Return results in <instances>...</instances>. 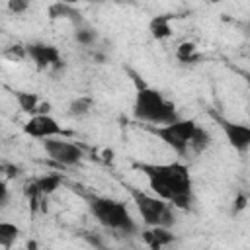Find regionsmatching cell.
<instances>
[{"label": "cell", "mask_w": 250, "mask_h": 250, "mask_svg": "<svg viewBox=\"0 0 250 250\" xmlns=\"http://www.w3.org/2000/svg\"><path fill=\"white\" fill-rule=\"evenodd\" d=\"M195 119H176L164 125H145L148 133L158 137L166 146H170L178 156H188L189 154V141L197 129Z\"/></svg>", "instance_id": "cell-5"}, {"label": "cell", "mask_w": 250, "mask_h": 250, "mask_svg": "<svg viewBox=\"0 0 250 250\" xmlns=\"http://www.w3.org/2000/svg\"><path fill=\"white\" fill-rule=\"evenodd\" d=\"M74 39H76V43H80V45H84V47H90V45H94V41L98 39V33H96V29H92V27L78 25L76 31H74Z\"/></svg>", "instance_id": "cell-19"}, {"label": "cell", "mask_w": 250, "mask_h": 250, "mask_svg": "<svg viewBox=\"0 0 250 250\" xmlns=\"http://www.w3.org/2000/svg\"><path fill=\"white\" fill-rule=\"evenodd\" d=\"M246 203H248V199H246V195L244 193H238L236 195V199H234V213H238V211H242L244 207H246Z\"/></svg>", "instance_id": "cell-22"}, {"label": "cell", "mask_w": 250, "mask_h": 250, "mask_svg": "<svg viewBox=\"0 0 250 250\" xmlns=\"http://www.w3.org/2000/svg\"><path fill=\"white\" fill-rule=\"evenodd\" d=\"M43 150L59 166H74L84 156V152H82V148L78 145L68 143V141H62V139H57V137L43 139Z\"/></svg>", "instance_id": "cell-6"}, {"label": "cell", "mask_w": 250, "mask_h": 250, "mask_svg": "<svg viewBox=\"0 0 250 250\" xmlns=\"http://www.w3.org/2000/svg\"><path fill=\"white\" fill-rule=\"evenodd\" d=\"M23 133L33 139H49V137H64L68 131H64L55 117L49 113H35L23 123Z\"/></svg>", "instance_id": "cell-7"}, {"label": "cell", "mask_w": 250, "mask_h": 250, "mask_svg": "<svg viewBox=\"0 0 250 250\" xmlns=\"http://www.w3.org/2000/svg\"><path fill=\"white\" fill-rule=\"evenodd\" d=\"M27 47V57L35 62V66L39 70H47V68H61L62 61H61V53L55 45L51 43H29Z\"/></svg>", "instance_id": "cell-9"}, {"label": "cell", "mask_w": 250, "mask_h": 250, "mask_svg": "<svg viewBox=\"0 0 250 250\" xmlns=\"http://www.w3.org/2000/svg\"><path fill=\"white\" fill-rule=\"evenodd\" d=\"M211 143V135L207 129H203L201 125H197L191 141H189V154H201Z\"/></svg>", "instance_id": "cell-14"}, {"label": "cell", "mask_w": 250, "mask_h": 250, "mask_svg": "<svg viewBox=\"0 0 250 250\" xmlns=\"http://www.w3.org/2000/svg\"><path fill=\"white\" fill-rule=\"evenodd\" d=\"M92 107H94V100L90 96H80V98H76V100L70 102L68 115H72V117H84V115H88L92 111Z\"/></svg>", "instance_id": "cell-15"}, {"label": "cell", "mask_w": 250, "mask_h": 250, "mask_svg": "<svg viewBox=\"0 0 250 250\" xmlns=\"http://www.w3.org/2000/svg\"><path fill=\"white\" fill-rule=\"evenodd\" d=\"M248 31H250V21H248Z\"/></svg>", "instance_id": "cell-27"}, {"label": "cell", "mask_w": 250, "mask_h": 250, "mask_svg": "<svg viewBox=\"0 0 250 250\" xmlns=\"http://www.w3.org/2000/svg\"><path fill=\"white\" fill-rule=\"evenodd\" d=\"M125 189L129 191V195L133 197L139 213H141V219L146 227H154V225H160V227H170L176 223V215H174V205L168 203L166 199L162 197H154V195H148L145 191H141L139 188H133L129 184H125Z\"/></svg>", "instance_id": "cell-4"}, {"label": "cell", "mask_w": 250, "mask_h": 250, "mask_svg": "<svg viewBox=\"0 0 250 250\" xmlns=\"http://www.w3.org/2000/svg\"><path fill=\"white\" fill-rule=\"evenodd\" d=\"M35 182H37L39 191H41L43 195H49V193H53V191L62 184V176H61V174H47V176L37 178Z\"/></svg>", "instance_id": "cell-17"}, {"label": "cell", "mask_w": 250, "mask_h": 250, "mask_svg": "<svg viewBox=\"0 0 250 250\" xmlns=\"http://www.w3.org/2000/svg\"><path fill=\"white\" fill-rule=\"evenodd\" d=\"M29 4H31V0H8V10L12 14H23V12H27Z\"/></svg>", "instance_id": "cell-21"}, {"label": "cell", "mask_w": 250, "mask_h": 250, "mask_svg": "<svg viewBox=\"0 0 250 250\" xmlns=\"http://www.w3.org/2000/svg\"><path fill=\"white\" fill-rule=\"evenodd\" d=\"M4 57L10 59V61H23L27 57V47L23 45H14L12 49H6L4 51Z\"/></svg>", "instance_id": "cell-20"}, {"label": "cell", "mask_w": 250, "mask_h": 250, "mask_svg": "<svg viewBox=\"0 0 250 250\" xmlns=\"http://www.w3.org/2000/svg\"><path fill=\"white\" fill-rule=\"evenodd\" d=\"M0 193H2V195H0V205L6 207V205H8V195H10V193H8V186H6V182H2V186H0Z\"/></svg>", "instance_id": "cell-24"}, {"label": "cell", "mask_w": 250, "mask_h": 250, "mask_svg": "<svg viewBox=\"0 0 250 250\" xmlns=\"http://www.w3.org/2000/svg\"><path fill=\"white\" fill-rule=\"evenodd\" d=\"M205 2H211V4H215V2H221V0H205Z\"/></svg>", "instance_id": "cell-25"}, {"label": "cell", "mask_w": 250, "mask_h": 250, "mask_svg": "<svg viewBox=\"0 0 250 250\" xmlns=\"http://www.w3.org/2000/svg\"><path fill=\"white\" fill-rule=\"evenodd\" d=\"M133 168L141 170L146 180L148 188L168 203H172L176 209L188 211L193 203V182L191 174L186 164L182 162H166V164H154V162H133Z\"/></svg>", "instance_id": "cell-1"}, {"label": "cell", "mask_w": 250, "mask_h": 250, "mask_svg": "<svg viewBox=\"0 0 250 250\" xmlns=\"http://www.w3.org/2000/svg\"><path fill=\"white\" fill-rule=\"evenodd\" d=\"M86 199H88L90 213L104 229L119 234H133L137 230V225L123 201L104 197V195H88Z\"/></svg>", "instance_id": "cell-3"}, {"label": "cell", "mask_w": 250, "mask_h": 250, "mask_svg": "<svg viewBox=\"0 0 250 250\" xmlns=\"http://www.w3.org/2000/svg\"><path fill=\"white\" fill-rule=\"evenodd\" d=\"M2 172H4V176H6V178H14V176H18V174H20V168L10 166V164H2Z\"/></svg>", "instance_id": "cell-23"}, {"label": "cell", "mask_w": 250, "mask_h": 250, "mask_svg": "<svg viewBox=\"0 0 250 250\" xmlns=\"http://www.w3.org/2000/svg\"><path fill=\"white\" fill-rule=\"evenodd\" d=\"M176 59L180 61V62H197V61H201V55L197 53V47H195V43H191V41H186V43H182L180 47H178V51H176Z\"/></svg>", "instance_id": "cell-16"}, {"label": "cell", "mask_w": 250, "mask_h": 250, "mask_svg": "<svg viewBox=\"0 0 250 250\" xmlns=\"http://www.w3.org/2000/svg\"><path fill=\"white\" fill-rule=\"evenodd\" d=\"M14 98H16V102H18V105H20L21 111H25V113H29V115H35V113L39 111L41 102H39V96H37V94L16 90V92H14Z\"/></svg>", "instance_id": "cell-12"}, {"label": "cell", "mask_w": 250, "mask_h": 250, "mask_svg": "<svg viewBox=\"0 0 250 250\" xmlns=\"http://www.w3.org/2000/svg\"><path fill=\"white\" fill-rule=\"evenodd\" d=\"M133 80L137 86L135 104H133V117L137 121L148 123V125H164V123L178 119L176 105L170 100H166L158 90L141 82L137 74H133Z\"/></svg>", "instance_id": "cell-2"}, {"label": "cell", "mask_w": 250, "mask_h": 250, "mask_svg": "<svg viewBox=\"0 0 250 250\" xmlns=\"http://www.w3.org/2000/svg\"><path fill=\"white\" fill-rule=\"evenodd\" d=\"M246 80H248V86H250V74H248V76H246Z\"/></svg>", "instance_id": "cell-26"}, {"label": "cell", "mask_w": 250, "mask_h": 250, "mask_svg": "<svg viewBox=\"0 0 250 250\" xmlns=\"http://www.w3.org/2000/svg\"><path fill=\"white\" fill-rule=\"evenodd\" d=\"M170 20H172L170 14H162V16H156V18L150 20V23H148V31H150V35H152L156 41L168 39V37L172 35Z\"/></svg>", "instance_id": "cell-11"}, {"label": "cell", "mask_w": 250, "mask_h": 250, "mask_svg": "<svg viewBox=\"0 0 250 250\" xmlns=\"http://www.w3.org/2000/svg\"><path fill=\"white\" fill-rule=\"evenodd\" d=\"M20 236V229L12 223H0V246L2 248H12V242Z\"/></svg>", "instance_id": "cell-18"}, {"label": "cell", "mask_w": 250, "mask_h": 250, "mask_svg": "<svg viewBox=\"0 0 250 250\" xmlns=\"http://www.w3.org/2000/svg\"><path fill=\"white\" fill-rule=\"evenodd\" d=\"M49 18L51 20H59V18H64V20H72L74 23H82V20H80V14L72 8V6H68L66 2H55L51 8H49Z\"/></svg>", "instance_id": "cell-13"}, {"label": "cell", "mask_w": 250, "mask_h": 250, "mask_svg": "<svg viewBox=\"0 0 250 250\" xmlns=\"http://www.w3.org/2000/svg\"><path fill=\"white\" fill-rule=\"evenodd\" d=\"M213 119L219 123V127L223 129L229 145L238 150V152H246L250 148V125H244V123H234V121H229L217 113H211Z\"/></svg>", "instance_id": "cell-8"}, {"label": "cell", "mask_w": 250, "mask_h": 250, "mask_svg": "<svg viewBox=\"0 0 250 250\" xmlns=\"http://www.w3.org/2000/svg\"><path fill=\"white\" fill-rule=\"evenodd\" d=\"M141 238L145 240V244L152 250H158V248H164L168 244L174 242V234L168 230V227H160V225H154V227H148L141 232Z\"/></svg>", "instance_id": "cell-10"}]
</instances>
